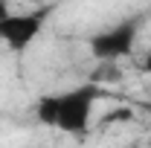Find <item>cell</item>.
<instances>
[{
    "label": "cell",
    "mask_w": 151,
    "mask_h": 148,
    "mask_svg": "<svg viewBox=\"0 0 151 148\" xmlns=\"http://www.w3.org/2000/svg\"><path fill=\"white\" fill-rule=\"evenodd\" d=\"M102 96L105 93L96 81L70 87L64 93L41 96L35 105L38 122L61 131V134H70V137H84L90 128V119H93V108L96 102H102Z\"/></svg>",
    "instance_id": "1"
},
{
    "label": "cell",
    "mask_w": 151,
    "mask_h": 148,
    "mask_svg": "<svg viewBox=\"0 0 151 148\" xmlns=\"http://www.w3.org/2000/svg\"><path fill=\"white\" fill-rule=\"evenodd\" d=\"M139 29H142V15H131V18L113 23L111 29H105V32H96L87 41L90 55L99 64H113L119 58H128L134 52V47H137Z\"/></svg>",
    "instance_id": "2"
},
{
    "label": "cell",
    "mask_w": 151,
    "mask_h": 148,
    "mask_svg": "<svg viewBox=\"0 0 151 148\" xmlns=\"http://www.w3.org/2000/svg\"><path fill=\"white\" fill-rule=\"evenodd\" d=\"M52 15V6H38V9H29V12H18V15H9V18L0 23V41L12 50V52H26L35 38L44 32L47 26V18Z\"/></svg>",
    "instance_id": "3"
},
{
    "label": "cell",
    "mask_w": 151,
    "mask_h": 148,
    "mask_svg": "<svg viewBox=\"0 0 151 148\" xmlns=\"http://www.w3.org/2000/svg\"><path fill=\"white\" fill-rule=\"evenodd\" d=\"M9 15H12V12H9V0H0V23L9 18Z\"/></svg>",
    "instance_id": "4"
},
{
    "label": "cell",
    "mask_w": 151,
    "mask_h": 148,
    "mask_svg": "<svg viewBox=\"0 0 151 148\" xmlns=\"http://www.w3.org/2000/svg\"><path fill=\"white\" fill-rule=\"evenodd\" d=\"M139 70H142V73H148V75H151V52H148V55H145V61L139 64Z\"/></svg>",
    "instance_id": "5"
},
{
    "label": "cell",
    "mask_w": 151,
    "mask_h": 148,
    "mask_svg": "<svg viewBox=\"0 0 151 148\" xmlns=\"http://www.w3.org/2000/svg\"><path fill=\"white\" fill-rule=\"evenodd\" d=\"M35 3H41V6H47V3H50V0H35Z\"/></svg>",
    "instance_id": "6"
}]
</instances>
